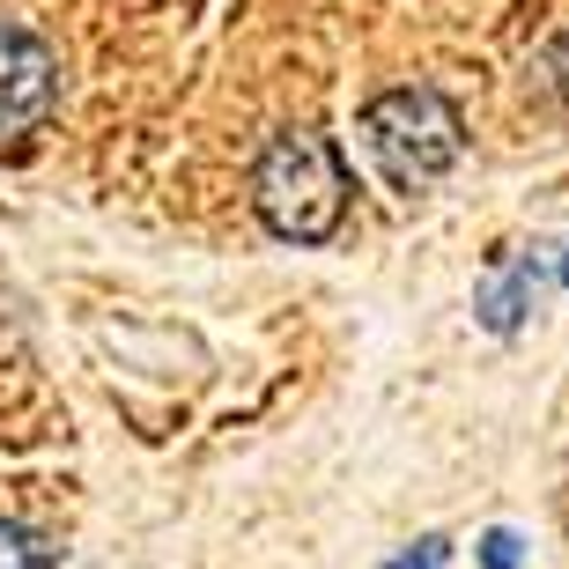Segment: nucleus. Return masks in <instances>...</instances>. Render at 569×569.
Returning <instances> with one entry per match:
<instances>
[{
    "instance_id": "1",
    "label": "nucleus",
    "mask_w": 569,
    "mask_h": 569,
    "mask_svg": "<svg viewBox=\"0 0 569 569\" xmlns=\"http://www.w3.org/2000/svg\"><path fill=\"white\" fill-rule=\"evenodd\" d=\"M362 148L400 192H415L459 156V119L443 111L437 89H392L362 111Z\"/></svg>"
},
{
    "instance_id": "2",
    "label": "nucleus",
    "mask_w": 569,
    "mask_h": 569,
    "mask_svg": "<svg viewBox=\"0 0 569 569\" xmlns=\"http://www.w3.org/2000/svg\"><path fill=\"white\" fill-rule=\"evenodd\" d=\"M259 208H267V222H274L281 237H326L340 214V163L333 148L318 141V133H281L267 156H259Z\"/></svg>"
},
{
    "instance_id": "3",
    "label": "nucleus",
    "mask_w": 569,
    "mask_h": 569,
    "mask_svg": "<svg viewBox=\"0 0 569 569\" xmlns=\"http://www.w3.org/2000/svg\"><path fill=\"white\" fill-rule=\"evenodd\" d=\"M52 104V52L22 22H0V133H22Z\"/></svg>"
},
{
    "instance_id": "4",
    "label": "nucleus",
    "mask_w": 569,
    "mask_h": 569,
    "mask_svg": "<svg viewBox=\"0 0 569 569\" xmlns=\"http://www.w3.org/2000/svg\"><path fill=\"white\" fill-rule=\"evenodd\" d=\"M0 569H52V555L30 526H0Z\"/></svg>"
},
{
    "instance_id": "5",
    "label": "nucleus",
    "mask_w": 569,
    "mask_h": 569,
    "mask_svg": "<svg viewBox=\"0 0 569 569\" xmlns=\"http://www.w3.org/2000/svg\"><path fill=\"white\" fill-rule=\"evenodd\" d=\"M488 569H518V540L510 532H488Z\"/></svg>"
},
{
    "instance_id": "6",
    "label": "nucleus",
    "mask_w": 569,
    "mask_h": 569,
    "mask_svg": "<svg viewBox=\"0 0 569 569\" xmlns=\"http://www.w3.org/2000/svg\"><path fill=\"white\" fill-rule=\"evenodd\" d=\"M392 569H443V540H422V555H400Z\"/></svg>"
}]
</instances>
